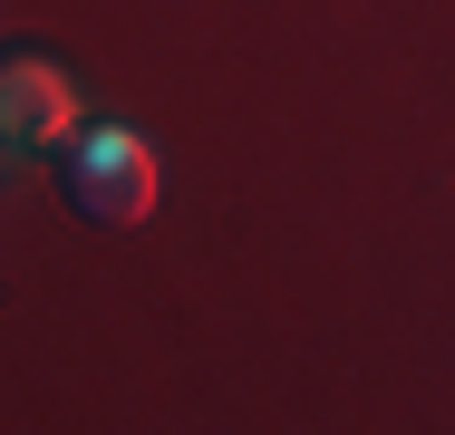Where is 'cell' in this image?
Listing matches in <instances>:
<instances>
[{"mask_svg":"<svg viewBox=\"0 0 455 435\" xmlns=\"http://www.w3.org/2000/svg\"><path fill=\"white\" fill-rule=\"evenodd\" d=\"M156 194H165V155H156L146 126H126V116H78V126L59 136V203H68V213L126 233V223L156 213Z\"/></svg>","mask_w":455,"mask_h":435,"instance_id":"1","label":"cell"},{"mask_svg":"<svg viewBox=\"0 0 455 435\" xmlns=\"http://www.w3.org/2000/svg\"><path fill=\"white\" fill-rule=\"evenodd\" d=\"M78 78L49 59V49H0V146H29V155H59V136L78 126Z\"/></svg>","mask_w":455,"mask_h":435,"instance_id":"2","label":"cell"}]
</instances>
